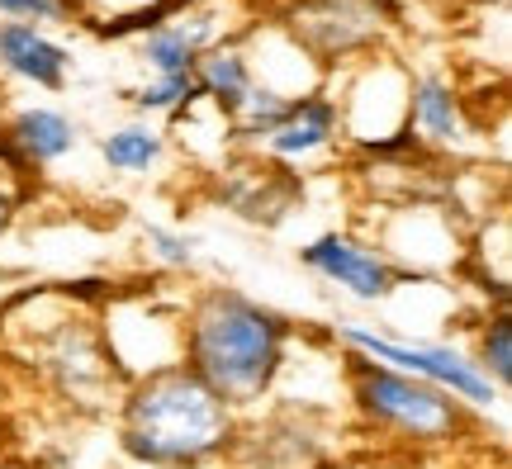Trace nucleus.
Masks as SVG:
<instances>
[{"instance_id":"nucleus-8","label":"nucleus","mask_w":512,"mask_h":469,"mask_svg":"<svg viewBox=\"0 0 512 469\" xmlns=\"http://www.w3.org/2000/svg\"><path fill=\"white\" fill-rule=\"evenodd\" d=\"M403 124L422 152H456L465 138V95L446 76H408Z\"/></svg>"},{"instance_id":"nucleus-10","label":"nucleus","mask_w":512,"mask_h":469,"mask_svg":"<svg viewBox=\"0 0 512 469\" xmlns=\"http://www.w3.org/2000/svg\"><path fill=\"white\" fill-rule=\"evenodd\" d=\"M0 67L19 81H29L38 91H62L72 72V53L48 38L38 24L24 19H0Z\"/></svg>"},{"instance_id":"nucleus-14","label":"nucleus","mask_w":512,"mask_h":469,"mask_svg":"<svg viewBox=\"0 0 512 469\" xmlns=\"http://www.w3.org/2000/svg\"><path fill=\"white\" fill-rule=\"evenodd\" d=\"M128 105L138 109V114H171V119H185L190 109L200 105V86H195V76H152L147 86L138 91H128Z\"/></svg>"},{"instance_id":"nucleus-11","label":"nucleus","mask_w":512,"mask_h":469,"mask_svg":"<svg viewBox=\"0 0 512 469\" xmlns=\"http://www.w3.org/2000/svg\"><path fill=\"white\" fill-rule=\"evenodd\" d=\"M190 76H195V86H200V105L219 109L223 128H228V119L238 114L242 100H247L252 86H256L247 48H242V34H228V38H219L214 48H204Z\"/></svg>"},{"instance_id":"nucleus-20","label":"nucleus","mask_w":512,"mask_h":469,"mask_svg":"<svg viewBox=\"0 0 512 469\" xmlns=\"http://www.w3.org/2000/svg\"><path fill=\"white\" fill-rule=\"evenodd\" d=\"M195 5H204V0H195Z\"/></svg>"},{"instance_id":"nucleus-16","label":"nucleus","mask_w":512,"mask_h":469,"mask_svg":"<svg viewBox=\"0 0 512 469\" xmlns=\"http://www.w3.org/2000/svg\"><path fill=\"white\" fill-rule=\"evenodd\" d=\"M5 19H24V24H62L72 15H86L81 0H0Z\"/></svg>"},{"instance_id":"nucleus-18","label":"nucleus","mask_w":512,"mask_h":469,"mask_svg":"<svg viewBox=\"0 0 512 469\" xmlns=\"http://www.w3.org/2000/svg\"><path fill=\"white\" fill-rule=\"evenodd\" d=\"M318 469H370V465H361V460H342V455H337V460H328V465H318Z\"/></svg>"},{"instance_id":"nucleus-2","label":"nucleus","mask_w":512,"mask_h":469,"mask_svg":"<svg viewBox=\"0 0 512 469\" xmlns=\"http://www.w3.org/2000/svg\"><path fill=\"white\" fill-rule=\"evenodd\" d=\"M242 413L181 361L133 375L114 398V441L138 469H228Z\"/></svg>"},{"instance_id":"nucleus-3","label":"nucleus","mask_w":512,"mask_h":469,"mask_svg":"<svg viewBox=\"0 0 512 469\" xmlns=\"http://www.w3.org/2000/svg\"><path fill=\"white\" fill-rule=\"evenodd\" d=\"M342 370H347V403L356 413V427L375 436L384 451L441 455L465 436H475L479 417L451 394H441L437 384H422L351 351H342Z\"/></svg>"},{"instance_id":"nucleus-7","label":"nucleus","mask_w":512,"mask_h":469,"mask_svg":"<svg viewBox=\"0 0 512 469\" xmlns=\"http://www.w3.org/2000/svg\"><path fill=\"white\" fill-rule=\"evenodd\" d=\"M337 138H342V105H337V95H328L318 86V91L290 100V109H285L280 124L261 138L256 152L275 166H304V162H313V157H323Z\"/></svg>"},{"instance_id":"nucleus-6","label":"nucleus","mask_w":512,"mask_h":469,"mask_svg":"<svg viewBox=\"0 0 512 469\" xmlns=\"http://www.w3.org/2000/svg\"><path fill=\"white\" fill-rule=\"evenodd\" d=\"M299 266L361 308L389 304L408 280H418V271H408L403 261L384 252L380 242L351 233V228H328V233L309 237L299 247Z\"/></svg>"},{"instance_id":"nucleus-12","label":"nucleus","mask_w":512,"mask_h":469,"mask_svg":"<svg viewBox=\"0 0 512 469\" xmlns=\"http://www.w3.org/2000/svg\"><path fill=\"white\" fill-rule=\"evenodd\" d=\"M100 157H105V166H110L114 176H147L166 157V133L152 128L147 119L119 124L100 138Z\"/></svg>"},{"instance_id":"nucleus-15","label":"nucleus","mask_w":512,"mask_h":469,"mask_svg":"<svg viewBox=\"0 0 512 469\" xmlns=\"http://www.w3.org/2000/svg\"><path fill=\"white\" fill-rule=\"evenodd\" d=\"M143 247L162 271H190L195 256H200V237L190 233V228H176V223H147Z\"/></svg>"},{"instance_id":"nucleus-4","label":"nucleus","mask_w":512,"mask_h":469,"mask_svg":"<svg viewBox=\"0 0 512 469\" xmlns=\"http://www.w3.org/2000/svg\"><path fill=\"white\" fill-rule=\"evenodd\" d=\"M271 24L318 72L370 62L403 24V0H275Z\"/></svg>"},{"instance_id":"nucleus-5","label":"nucleus","mask_w":512,"mask_h":469,"mask_svg":"<svg viewBox=\"0 0 512 469\" xmlns=\"http://www.w3.org/2000/svg\"><path fill=\"white\" fill-rule=\"evenodd\" d=\"M328 342L337 351H351V356H366V361H380L399 375H413L422 384H437L441 394H451L456 403H465L475 417L503 408V394L484 379L470 351H460L451 342H408V337H394L384 327L356 323V318H337L328 327Z\"/></svg>"},{"instance_id":"nucleus-17","label":"nucleus","mask_w":512,"mask_h":469,"mask_svg":"<svg viewBox=\"0 0 512 469\" xmlns=\"http://www.w3.org/2000/svg\"><path fill=\"white\" fill-rule=\"evenodd\" d=\"M24 199H29V190H24V185H15L10 176H0V242H5V233L15 228Z\"/></svg>"},{"instance_id":"nucleus-9","label":"nucleus","mask_w":512,"mask_h":469,"mask_svg":"<svg viewBox=\"0 0 512 469\" xmlns=\"http://www.w3.org/2000/svg\"><path fill=\"white\" fill-rule=\"evenodd\" d=\"M219 38H228V34H219V24H214V15L204 5H195V10L166 19L162 29L138 38V57L152 67V76H190L200 53L214 48Z\"/></svg>"},{"instance_id":"nucleus-1","label":"nucleus","mask_w":512,"mask_h":469,"mask_svg":"<svg viewBox=\"0 0 512 469\" xmlns=\"http://www.w3.org/2000/svg\"><path fill=\"white\" fill-rule=\"evenodd\" d=\"M294 337L290 313L233 285H200L181 308V365L247 417L275 398Z\"/></svg>"},{"instance_id":"nucleus-13","label":"nucleus","mask_w":512,"mask_h":469,"mask_svg":"<svg viewBox=\"0 0 512 469\" xmlns=\"http://www.w3.org/2000/svg\"><path fill=\"white\" fill-rule=\"evenodd\" d=\"M470 361L484 370V379L494 384L498 394L508 398V389H512V313L508 308H489V313L479 318Z\"/></svg>"},{"instance_id":"nucleus-19","label":"nucleus","mask_w":512,"mask_h":469,"mask_svg":"<svg viewBox=\"0 0 512 469\" xmlns=\"http://www.w3.org/2000/svg\"><path fill=\"white\" fill-rule=\"evenodd\" d=\"M479 5H508V0H479Z\"/></svg>"}]
</instances>
